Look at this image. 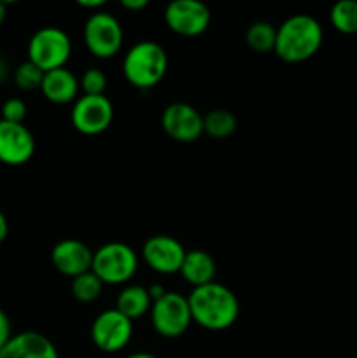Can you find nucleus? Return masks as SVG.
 <instances>
[{
  "mask_svg": "<svg viewBox=\"0 0 357 358\" xmlns=\"http://www.w3.org/2000/svg\"><path fill=\"white\" fill-rule=\"evenodd\" d=\"M188 303L192 322L206 331H226L240 315V303L233 290L217 282L192 289Z\"/></svg>",
  "mask_w": 357,
  "mask_h": 358,
  "instance_id": "nucleus-1",
  "label": "nucleus"
},
{
  "mask_svg": "<svg viewBox=\"0 0 357 358\" xmlns=\"http://www.w3.org/2000/svg\"><path fill=\"white\" fill-rule=\"evenodd\" d=\"M324 30L314 16L294 14L276 28L275 55L286 63H303L317 55Z\"/></svg>",
  "mask_w": 357,
  "mask_h": 358,
  "instance_id": "nucleus-2",
  "label": "nucleus"
},
{
  "mask_svg": "<svg viewBox=\"0 0 357 358\" xmlns=\"http://www.w3.org/2000/svg\"><path fill=\"white\" fill-rule=\"evenodd\" d=\"M168 70V55L154 41L136 42L122 59V73L136 90H153L161 83Z\"/></svg>",
  "mask_w": 357,
  "mask_h": 358,
  "instance_id": "nucleus-3",
  "label": "nucleus"
},
{
  "mask_svg": "<svg viewBox=\"0 0 357 358\" xmlns=\"http://www.w3.org/2000/svg\"><path fill=\"white\" fill-rule=\"evenodd\" d=\"M136 252L121 241H111L93 252L91 271L102 280L104 285H122L136 275Z\"/></svg>",
  "mask_w": 357,
  "mask_h": 358,
  "instance_id": "nucleus-4",
  "label": "nucleus"
},
{
  "mask_svg": "<svg viewBox=\"0 0 357 358\" xmlns=\"http://www.w3.org/2000/svg\"><path fill=\"white\" fill-rule=\"evenodd\" d=\"M72 55V41L69 34L58 27H46L35 31L28 42V62L42 72L63 69Z\"/></svg>",
  "mask_w": 357,
  "mask_h": 358,
  "instance_id": "nucleus-5",
  "label": "nucleus"
},
{
  "mask_svg": "<svg viewBox=\"0 0 357 358\" xmlns=\"http://www.w3.org/2000/svg\"><path fill=\"white\" fill-rule=\"evenodd\" d=\"M84 44L88 51L100 59L114 58L122 45V27L118 17L105 10H97L84 24Z\"/></svg>",
  "mask_w": 357,
  "mask_h": 358,
  "instance_id": "nucleus-6",
  "label": "nucleus"
},
{
  "mask_svg": "<svg viewBox=\"0 0 357 358\" xmlns=\"http://www.w3.org/2000/svg\"><path fill=\"white\" fill-rule=\"evenodd\" d=\"M150 322L161 338L177 339L184 336L192 324L188 297L177 292H167L161 299L153 303Z\"/></svg>",
  "mask_w": 357,
  "mask_h": 358,
  "instance_id": "nucleus-7",
  "label": "nucleus"
},
{
  "mask_svg": "<svg viewBox=\"0 0 357 358\" xmlns=\"http://www.w3.org/2000/svg\"><path fill=\"white\" fill-rule=\"evenodd\" d=\"M114 119V105L105 94L90 96L83 94L74 101L70 121L79 133L86 136L100 135L107 131Z\"/></svg>",
  "mask_w": 357,
  "mask_h": 358,
  "instance_id": "nucleus-8",
  "label": "nucleus"
},
{
  "mask_svg": "<svg viewBox=\"0 0 357 358\" xmlns=\"http://www.w3.org/2000/svg\"><path fill=\"white\" fill-rule=\"evenodd\" d=\"M132 336L133 322L115 308L98 315L91 325V341L104 353H118L125 350Z\"/></svg>",
  "mask_w": 357,
  "mask_h": 358,
  "instance_id": "nucleus-9",
  "label": "nucleus"
},
{
  "mask_svg": "<svg viewBox=\"0 0 357 358\" xmlns=\"http://www.w3.org/2000/svg\"><path fill=\"white\" fill-rule=\"evenodd\" d=\"M212 14L200 0H174L164 9V23L182 37H198L210 27Z\"/></svg>",
  "mask_w": 357,
  "mask_h": 358,
  "instance_id": "nucleus-10",
  "label": "nucleus"
},
{
  "mask_svg": "<svg viewBox=\"0 0 357 358\" xmlns=\"http://www.w3.org/2000/svg\"><path fill=\"white\" fill-rule=\"evenodd\" d=\"M161 126L175 142L191 143L203 135V115L192 105L175 101L161 114Z\"/></svg>",
  "mask_w": 357,
  "mask_h": 358,
  "instance_id": "nucleus-11",
  "label": "nucleus"
},
{
  "mask_svg": "<svg viewBox=\"0 0 357 358\" xmlns=\"http://www.w3.org/2000/svg\"><path fill=\"white\" fill-rule=\"evenodd\" d=\"M186 248L175 238L167 234H156L147 238L142 247V257L153 271L160 275H175L181 273L186 257Z\"/></svg>",
  "mask_w": 357,
  "mask_h": 358,
  "instance_id": "nucleus-12",
  "label": "nucleus"
},
{
  "mask_svg": "<svg viewBox=\"0 0 357 358\" xmlns=\"http://www.w3.org/2000/svg\"><path fill=\"white\" fill-rule=\"evenodd\" d=\"M35 154V138L24 124L0 121V163L21 166Z\"/></svg>",
  "mask_w": 357,
  "mask_h": 358,
  "instance_id": "nucleus-13",
  "label": "nucleus"
},
{
  "mask_svg": "<svg viewBox=\"0 0 357 358\" xmlns=\"http://www.w3.org/2000/svg\"><path fill=\"white\" fill-rule=\"evenodd\" d=\"M51 262L58 273L69 278L84 275L91 271L93 266V252L83 241L66 238L58 241L51 250Z\"/></svg>",
  "mask_w": 357,
  "mask_h": 358,
  "instance_id": "nucleus-14",
  "label": "nucleus"
},
{
  "mask_svg": "<svg viewBox=\"0 0 357 358\" xmlns=\"http://www.w3.org/2000/svg\"><path fill=\"white\" fill-rule=\"evenodd\" d=\"M0 358H59L55 343L35 331L20 332L10 338Z\"/></svg>",
  "mask_w": 357,
  "mask_h": 358,
  "instance_id": "nucleus-15",
  "label": "nucleus"
},
{
  "mask_svg": "<svg viewBox=\"0 0 357 358\" xmlns=\"http://www.w3.org/2000/svg\"><path fill=\"white\" fill-rule=\"evenodd\" d=\"M79 87L80 84L77 77L66 66H63V69H56L44 73L41 91L46 100L51 101V103L66 105L77 100Z\"/></svg>",
  "mask_w": 357,
  "mask_h": 358,
  "instance_id": "nucleus-16",
  "label": "nucleus"
},
{
  "mask_svg": "<svg viewBox=\"0 0 357 358\" xmlns=\"http://www.w3.org/2000/svg\"><path fill=\"white\" fill-rule=\"evenodd\" d=\"M216 261L212 255L205 250H189L186 252L184 262H182L181 275L192 289L196 287L209 285L216 278Z\"/></svg>",
  "mask_w": 357,
  "mask_h": 358,
  "instance_id": "nucleus-17",
  "label": "nucleus"
},
{
  "mask_svg": "<svg viewBox=\"0 0 357 358\" xmlns=\"http://www.w3.org/2000/svg\"><path fill=\"white\" fill-rule=\"evenodd\" d=\"M150 308H153V299L149 296V290L142 285L125 287L115 299V310L132 322L149 313Z\"/></svg>",
  "mask_w": 357,
  "mask_h": 358,
  "instance_id": "nucleus-18",
  "label": "nucleus"
},
{
  "mask_svg": "<svg viewBox=\"0 0 357 358\" xmlns=\"http://www.w3.org/2000/svg\"><path fill=\"white\" fill-rule=\"evenodd\" d=\"M237 117L226 108H214L203 115V133L216 140L227 138L237 131Z\"/></svg>",
  "mask_w": 357,
  "mask_h": 358,
  "instance_id": "nucleus-19",
  "label": "nucleus"
},
{
  "mask_svg": "<svg viewBox=\"0 0 357 358\" xmlns=\"http://www.w3.org/2000/svg\"><path fill=\"white\" fill-rule=\"evenodd\" d=\"M331 24L345 35H357V0H340L329 13Z\"/></svg>",
  "mask_w": 357,
  "mask_h": 358,
  "instance_id": "nucleus-20",
  "label": "nucleus"
},
{
  "mask_svg": "<svg viewBox=\"0 0 357 358\" xmlns=\"http://www.w3.org/2000/svg\"><path fill=\"white\" fill-rule=\"evenodd\" d=\"M245 42L255 52L273 51L276 42V28L268 21H255L247 28Z\"/></svg>",
  "mask_w": 357,
  "mask_h": 358,
  "instance_id": "nucleus-21",
  "label": "nucleus"
},
{
  "mask_svg": "<svg viewBox=\"0 0 357 358\" xmlns=\"http://www.w3.org/2000/svg\"><path fill=\"white\" fill-rule=\"evenodd\" d=\"M70 290H72L74 299L79 301V303L90 304L94 303L102 296L104 283H102V280L93 271H88L72 280Z\"/></svg>",
  "mask_w": 357,
  "mask_h": 358,
  "instance_id": "nucleus-22",
  "label": "nucleus"
},
{
  "mask_svg": "<svg viewBox=\"0 0 357 358\" xmlns=\"http://www.w3.org/2000/svg\"><path fill=\"white\" fill-rule=\"evenodd\" d=\"M42 79H44V72L31 62L21 63L14 70V83L21 91L41 90Z\"/></svg>",
  "mask_w": 357,
  "mask_h": 358,
  "instance_id": "nucleus-23",
  "label": "nucleus"
},
{
  "mask_svg": "<svg viewBox=\"0 0 357 358\" xmlns=\"http://www.w3.org/2000/svg\"><path fill=\"white\" fill-rule=\"evenodd\" d=\"M84 94L90 96H100L107 90V76L100 69H88L79 80Z\"/></svg>",
  "mask_w": 357,
  "mask_h": 358,
  "instance_id": "nucleus-24",
  "label": "nucleus"
},
{
  "mask_svg": "<svg viewBox=\"0 0 357 358\" xmlns=\"http://www.w3.org/2000/svg\"><path fill=\"white\" fill-rule=\"evenodd\" d=\"M24 117H27V103L21 98H9L4 101L0 108V121L23 124Z\"/></svg>",
  "mask_w": 357,
  "mask_h": 358,
  "instance_id": "nucleus-25",
  "label": "nucleus"
},
{
  "mask_svg": "<svg viewBox=\"0 0 357 358\" xmlns=\"http://www.w3.org/2000/svg\"><path fill=\"white\" fill-rule=\"evenodd\" d=\"M13 325H10V318L7 317L6 311L0 308V352L6 348L7 343L13 338Z\"/></svg>",
  "mask_w": 357,
  "mask_h": 358,
  "instance_id": "nucleus-26",
  "label": "nucleus"
},
{
  "mask_svg": "<svg viewBox=\"0 0 357 358\" xmlns=\"http://www.w3.org/2000/svg\"><path fill=\"white\" fill-rule=\"evenodd\" d=\"M121 7L126 10H132V13H139V10L146 9L149 6L147 0H121Z\"/></svg>",
  "mask_w": 357,
  "mask_h": 358,
  "instance_id": "nucleus-27",
  "label": "nucleus"
},
{
  "mask_svg": "<svg viewBox=\"0 0 357 358\" xmlns=\"http://www.w3.org/2000/svg\"><path fill=\"white\" fill-rule=\"evenodd\" d=\"M147 290H149V296H150V299H153V303L154 301L161 299V297L168 292V290L164 289L163 285H160V283H154V285H150Z\"/></svg>",
  "mask_w": 357,
  "mask_h": 358,
  "instance_id": "nucleus-28",
  "label": "nucleus"
},
{
  "mask_svg": "<svg viewBox=\"0 0 357 358\" xmlns=\"http://www.w3.org/2000/svg\"><path fill=\"white\" fill-rule=\"evenodd\" d=\"M7 234H9V222H7V217L4 215V212L0 210V245L6 241Z\"/></svg>",
  "mask_w": 357,
  "mask_h": 358,
  "instance_id": "nucleus-29",
  "label": "nucleus"
},
{
  "mask_svg": "<svg viewBox=\"0 0 357 358\" xmlns=\"http://www.w3.org/2000/svg\"><path fill=\"white\" fill-rule=\"evenodd\" d=\"M77 6L84 7V9H100L105 6V0H77Z\"/></svg>",
  "mask_w": 357,
  "mask_h": 358,
  "instance_id": "nucleus-30",
  "label": "nucleus"
},
{
  "mask_svg": "<svg viewBox=\"0 0 357 358\" xmlns=\"http://www.w3.org/2000/svg\"><path fill=\"white\" fill-rule=\"evenodd\" d=\"M7 77H9V66H7V63L0 58V83H4Z\"/></svg>",
  "mask_w": 357,
  "mask_h": 358,
  "instance_id": "nucleus-31",
  "label": "nucleus"
},
{
  "mask_svg": "<svg viewBox=\"0 0 357 358\" xmlns=\"http://www.w3.org/2000/svg\"><path fill=\"white\" fill-rule=\"evenodd\" d=\"M6 17H7V3L0 0V27H2V23L6 21Z\"/></svg>",
  "mask_w": 357,
  "mask_h": 358,
  "instance_id": "nucleus-32",
  "label": "nucleus"
},
{
  "mask_svg": "<svg viewBox=\"0 0 357 358\" xmlns=\"http://www.w3.org/2000/svg\"><path fill=\"white\" fill-rule=\"evenodd\" d=\"M125 358H158V357L153 355V353L136 352V353H132V355H128V357H125Z\"/></svg>",
  "mask_w": 357,
  "mask_h": 358,
  "instance_id": "nucleus-33",
  "label": "nucleus"
}]
</instances>
